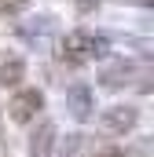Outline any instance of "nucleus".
Here are the masks:
<instances>
[{
  "label": "nucleus",
  "instance_id": "1",
  "mask_svg": "<svg viewBox=\"0 0 154 157\" xmlns=\"http://www.w3.org/2000/svg\"><path fill=\"white\" fill-rule=\"evenodd\" d=\"M110 51V40L103 33H92V29H74L63 37V55L74 59V62H95Z\"/></svg>",
  "mask_w": 154,
  "mask_h": 157
},
{
  "label": "nucleus",
  "instance_id": "2",
  "mask_svg": "<svg viewBox=\"0 0 154 157\" xmlns=\"http://www.w3.org/2000/svg\"><path fill=\"white\" fill-rule=\"evenodd\" d=\"M40 110H44V91H37V88H15V95H11V102H7L11 121L30 124V121H37Z\"/></svg>",
  "mask_w": 154,
  "mask_h": 157
},
{
  "label": "nucleus",
  "instance_id": "3",
  "mask_svg": "<svg viewBox=\"0 0 154 157\" xmlns=\"http://www.w3.org/2000/svg\"><path fill=\"white\" fill-rule=\"evenodd\" d=\"M136 124H140V110L136 106H107L99 113V128L107 135H128Z\"/></svg>",
  "mask_w": 154,
  "mask_h": 157
},
{
  "label": "nucleus",
  "instance_id": "4",
  "mask_svg": "<svg viewBox=\"0 0 154 157\" xmlns=\"http://www.w3.org/2000/svg\"><path fill=\"white\" fill-rule=\"evenodd\" d=\"M63 102H66V110H70L74 121H92L95 117V91L88 84H70L66 95H63Z\"/></svg>",
  "mask_w": 154,
  "mask_h": 157
},
{
  "label": "nucleus",
  "instance_id": "5",
  "mask_svg": "<svg viewBox=\"0 0 154 157\" xmlns=\"http://www.w3.org/2000/svg\"><path fill=\"white\" fill-rule=\"evenodd\" d=\"M26 150H30V157H55V150H59V128L51 121H40L30 132V146Z\"/></svg>",
  "mask_w": 154,
  "mask_h": 157
},
{
  "label": "nucleus",
  "instance_id": "6",
  "mask_svg": "<svg viewBox=\"0 0 154 157\" xmlns=\"http://www.w3.org/2000/svg\"><path fill=\"white\" fill-rule=\"evenodd\" d=\"M26 80V59L18 51L0 55V88H22Z\"/></svg>",
  "mask_w": 154,
  "mask_h": 157
},
{
  "label": "nucleus",
  "instance_id": "7",
  "mask_svg": "<svg viewBox=\"0 0 154 157\" xmlns=\"http://www.w3.org/2000/svg\"><path fill=\"white\" fill-rule=\"evenodd\" d=\"M136 73H140L136 62H110V66L99 70V84L103 88H125V84H132Z\"/></svg>",
  "mask_w": 154,
  "mask_h": 157
},
{
  "label": "nucleus",
  "instance_id": "8",
  "mask_svg": "<svg viewBox=\"0 0 154 157\" xmlns=\"http://www.w3.org/2000/svg\"><path fill=\"white\" fill-rule=\"evenodd\" d=\"M59 154H63V157H99V146H95L92 135L74 132V135H66V139L59 143Z\"/></svg>",
  "mask_w": 154,
  "mask_h": 157
},
{
  "label": "nucleus",
  "instance_id": "9",
  "mask_svg": "<svg viewBox=\"0 0 154 157\" xmlns=\"http://www.w3.org/2000/svg\"><path fill=\"white\" fill-rule=\"evenodd\" d=\"M51 29H55V22H51L48 15H40V18H30L26 26H18V33H22V37L30 40V44H48Z\"/></svg>",
  "mask_w": 154,
  "mask_h": 157
},
{
  "label": "nucleus",
  "instance_id": "10",
  "mask_svg": "<svg viewBox=\"0 0 154 157\" xmlns=\"http://www.w3.org/2000/svg\"><path fill=\"white\" fill-rule=\"evenodd\" d=\"M22 7H26V0H0V11H11V15L22 11Z\"/></svg>",
  "mask_w": 154,
  "mask_h": 157
},
{
  "label": "nucleus",
  "instance_id": "11",
  "mask_svg": "<svg viewBox=\"0 0 154 157\" xmlns=\"http://www.w3.org/2000/svg\"><path fill=\"white\" fill-rule=\"evenodd\" d=\"M128 4H140V7H151V0H128Z\"/></svg>",
  "mask_w": 154,
  "mask_h": 157
}]
</instances>
